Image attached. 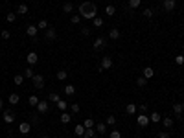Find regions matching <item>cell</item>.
I'll list each match as a JSON object with an SVG mask.
<instances>
[{"label":"cell","instance_id":"6da1fadb","mask_svg":"<svg viewBox=\"0 0 184 138\" xmlns=\"http://www.w3.org/2000/svg\"><path fill=\"white\" fill-rule=\"evenodd\" d=\"M78 11L81 15V18H86V20H94L96 17H98V6H96L94 2H81Z\"/></svg>","mask_w":184,"mask_h":138},{"label":"cell","instance_id":"7a4b0ae2","mask_svg":"<svg viewBox=\"0 0 184 138\" xmlns=\"http://www.w3.org/2000/svg\"><path fill=\"white\" fill-rule=\"evenodd\" d=\"M111 68H112V59L109 55H105L101 59V65L98 66V72H105V70H111Z\"/></svg>","mask_w":184,"mask_h":138},{"label":"cell","instance_id":"3957f363","mask_svg":"<svg viewBox=\"0 0 184 138\" xmlns=\"http://www.w3.org/2000/svg\"><path fill=\"white\" fill-rule=\"evenodd\" d=\"M31 81H33V87H35L37 90L44 89V77H42L41 74H35V76H33V79H31Z\"/></svg>","mask_w":184,"mask_h":138},{"label":"cell","instance_id":"277c9868","mask_svg":"<svg viewBox=\"0 0 184 138\" xmlns=\"http://www.w3.org/2000/svg\"><path fill=\"white\" fill-rule=\"evenodd\" d=\"M44 39H46V41H50V42H52V41H55V39H57V31H55V28H52V26H50L48 30H44Z\"/></svg>","mask_w":184,"mask_h":138},{"label":"cell","instance_id":"5b68a950","mask_svg":"<svg viewBox=\"0 0 184 138\" xmlns=\"http://www.w3.org/2000/svg\"><path fill=\"white\" fill-rule=\"evenodd\" d=\"M107 46V37H98L94 42H92V48L94 50H101V48H105Z\"/></svg>","mask_w":184,"mask_h":138},{"label":"cell","instance_id":"8992f818","mask_svg":"<svg viewBox=\"0 0 184 138\" xmlns=\"http://www.w3.org/2000/svg\"><path fill=\"white\" fill-rule=\"evenodd\" d=\"M2 116H4V122H6V123H13V122H15V112H13V109H6Z\"/></svg>","mask_w":184,"mask_h":138},{"label":"cell","instance_id":"52a82bcc","mask_svg":"<svg viewBox=\"0 0 184 138\" xmlns=\"http://www.w3.org/2000/svg\"><path fill=\"white\" fill-rule=\"evenodd\" d=\"M136 123H138L140 127H147V125H149V116H147V114H138V116H136Z\"/></svg>","mask_w":184,"mask_h":138},{"label":"cell","instance_id":"ba28073f","mask_svg":"<svg viewBox=\"0 0 184 138\" xmlns=\"http://www.w3.org/2000/svg\"><path fill=\"white\" fill-rule=\"evenodd\" d=\"M162 7H164V11H173V9L177 7V0H164V2H162Z\"/></svg>","mask_w":184,"mask_h":138},{"label":"cell","instance_id":"9c48e42d","mask_svg":"<svg viewBox=\"0 0 184 138\" xmlns=\"http://www.w3.org/2000/svg\"><path fill=\"white\" fill-rule=\"evenodd\" d=\"M30 131H31V123H30V122L18 123V133H20V134H28Z\"/></svg>","mask_w":184,"mask_h":138},{"label":"cell","instance_id":"30bf717a","mask_svg":"<svg viewBox=\"0 0 184 138\" xmlns=\"http://www.w3.org/2000/svg\"><path fill=\"white\" fill-rule=\"evenodd\" d=\"M26 61H28V65H30V66H33V65H37V61H39V55L35 54V52H30V54L26 55Z\"/></svg>","mask_w":184,"mask_h":138},{"label":"cell","instance_id":"8fae6325","mask_svg":"<svg viewBox=\"0 0 184 138\" xmlns=\"http://www.w3.org/2000/svg\"><path fill=\"white\" fill-rule=\"evenodd\" d=\"M37 111H39V114H46L48 112V101L46 100H41L37 103Z\"/></svg>","mask_w":184,"mask_h":138},{"label":"cell","instance_id":"7c38bea8","mask_svg":"<svg viewBox=\"0 0 184 138\" xmlns=\"http://www.w3.org/2000/svg\"><path fill=\"white\" fill-rule=\"evenodd\" d=\"M37 33H39L37 26L31 24V26H28V28H26V35H28V37H33V39H35V37H37Z\"/></svg>","mask_w":184,"mask_h":138},{"label":"cell","instance_id":"4fadbf2b","mask_svg":"<svg viewBox=\"0 0 184 138\" xmlns=\"http://www.w3.org/2000/svg\"><path fill=\"white\" fill-rule=\"evenodd\" d=\"M120 37H122V33H120V30H118V28H112V30L109 31V39H111V41H118Z\"/></svg>","mask_w":184,"mask_h":138},{"label":"cell","instance_id":"5bb4252c","mask_svg":"<svg viewBox=\"0 0 184 138\" xmlns=\"http://www.w3.org/2000/svg\"><path fill=\"white\" fill-rule=\"evenodd\" d=\"M142 76H144L146 79H151V77H153V76H155V70H153V68H151V66H146V68L142 70Z\"/></svg>","mask_w":184,"mask_h":138},{"label":"cell","instance_id":"9a60e30c","mask_svg":"<svg viewBox=\"0 0 184 138\" xmlns=\"http://www.w3.org/2000/svg\"><path fill=\"white\" fill-rule=\"evenodd\" d=\"M96 133H100V134H105L107 133V123H103V122H100V123H96Z\"/></svg>","mask_w":184,"mask_h":138},{"label":"cell","instance_id":"2e32d148","mask_svg":"<svg viewBox=\"0 0 184 138\" xmlns=\"http://www.w3.org/2000/svg\"><path fill=\"white\" fill-rule=\"evenodd\" d=\"M7 101H9V105H18V101H20V96L18 94H9V98H7Z\"/></svg>","mask_w":184,"mask_h":138},{"label":"cell","instance_id":"e0dca14e","mask_svg":"<svg viewBox=\"0 0 184 138\" xmlns=\"http://www.w3.org/2000/svg\"><path fill=\"white\" fill-rule=\"evenodd\" d=\"M55 105H57V109H59V111H61V112H67V109H68V107H70V105H68V103H67V101H64V100H59V101H57V103H55Z\"/></svg>","mask_w":184,"mask_h":138},{"label":"cell","instance_id":"ac0fdd59","mask_svg":"<svg viewBox=\"0 0 184 138\" xmlns=\"http://www.w3.org/2000/svg\"><path fill=\"white\" fill-rule=\"evenodd\" d=\"M74 134L79 136V138H83V134H85V125H75V127H74Z\"/></svg>","mask_w":184,"mask_h":138},{"label":"cell","instance_id":"d6986e66","mask_svg":"<svg viewBox=\"0 0 184 138\" xmlns=\"http://www.w3.org/2000/svg\"><path fill=\"white\" fill-rule=\"evenodd\" d=\"M70 122H72V114L63 112V114H61V123H63V125H67V123H70Z\"/></svg>","mask_w":184,"mask_h":138},{"label":"cell","instance_id":"ffe728a7","mask_svg":"<svg viewBox=\"0 0 184 138\" xmlns=\"http://www.w3.org/2000/svg\"><path fill=\"white\" fill-rule=\"evenodd\" d=\"M149 122H153V123H158V122H162V116H160V112H151V116H149Z\"/></svg>","mask_w":184,"mask_h":138},{"label":"cell","instance_id":"44dd1931","mask_svg":"<svg viewBox=\"0 0 184 138\" xmlns=\"http://www.w3.org/2000/svg\"><path fill=\"white\" fill-rule=\"evenodd\" d=\"M173 112H175L177 116H180L184 112V107H182V103H173Z\"/></svg>","mask_w":184,"mask_h":138},{"label":"cell","instance_id":"7402d4cb","mask_svg":"<svg viewBox=\"0 0 184 138\" xmlns=\"http://www.w3.org/2000/svg\"><path fill=\"white\" fill-rule=\"evenodd\" d=\"M162 125H164L166 129H171V127H173V118H169V116L162 118Z\"/></svg>","mask_w":184,"mask_h":138},{"label":"cell","instance_id":"603a6c76","mask_svg":"<svg viewBox=\"0 0 184 138\" xmlns=\"http://www.w3.org/2000/svg\"><path fill=\"white\" fill-rule=\"evenodd\" d=\"M140 4H142V0H129L127 9H138V7H140Z\"/></svg>","mask_w":184,"mask_h":138},{"label":"cell","instance_id":"cb8c5ba5","mask_svg":"<svg viewBox=\"0 0 184 138\" xmlns=\"http://www.w3.org/2000/svg\"><path fill=\"white\" fill-rule=\"evenodd\" d=\"M64 94H67V96H74V94H75V87H74V85H64Z\"/></svg>","mask_w":184,"mask_h":138},{"label":"cell","instance_id":"d4e9b609","mask_svg":"<svg viewBox=\"0 0 184 138\" xmlns=\"http://www.w3.org/2000/svg\"><path fill=\"white\" fill-rule=\"evenodd\" d=\"M83 138H98V134H96V129H85Z\"/></svg>","mask_w":184,"mask_h":138},{"label":"cell","instance_id":"484cf974","mask_svg":"<svg viewBox=\"0 0 184 138\" xmlns=\"http://www.w3.org/2000/svg\"><path fill=\"white\" fill-rule=\"evenodd\" d=\"M74 11V4L72 2H64L63 4V13H72Z\"/></svg>","mask_w":184,"mask_h":138},{"label":"cell","instance_id":"4316f807","mask_svg":"<svg viewBox=\"0 0 184 138\" xmlns=\"http://www.w3.org/2000/svg\"><path fill=\"white\" fill-rule=\"evenodd\" d=\"M55 77H57L59 81H64V79L68 77V72H67V70H57V74H55Z\"/></svg>","mask_w":184,"mask_h":138},{"label":"cell","instance_id":"83f0119b","mask_svg":"<svg viewBox=\"0 0 184 138\" xmlns=\"http://www.w3.org/2000/svg\"><path fill=\"white\" fill-rule=\"evenodd\" d=\"M41 100L37 98V96H33V94H31V96L28 98V103H30V107H37V103H39Z\"/></svg>","mask_w":184,"mask_h":138},{"label":"cell","instance_id":"f1b7e54d","mask_svg":"<svg viewBox=\"0 0 184 138\" xmlns=\"http://www.w3.org/2000/svg\"><path fill=\"white\" fill-rule=\"evenodd\" d=\"M33 76H35V74H33V68H31V66H26V68H24V77L33 79Z\"/></svg>","mask_w":184,"mask_h":138},{"label":"cell","instance_id":"f546056e","mask_svg":"<svg viewBox=\"0 0 184 138\" xmlns=\"http://www.w3.org/2000/svg\"><path fill=\"white\" fill-rule=\"evenodd\" d=\"M83 125H85V129H94V127H96V123H94L92 118H86V120L83 122Z\"/></svg>","mask_w":184,"mask_h":138},{"label":"cell","instance_id":"4dcf8cb0","mask_svg":"<svg viewBox=\"0 0 184 138\" xmlns=\"http://www.w3.org/2000/svg\"><path fill=\"white\" fill-rule=\"evenodd\" d=\"M17 13H18V15H26V13H28V6H26V4H18Z\"/></svg>","mask_w":184,"mask_h":138},{"label":"cell","instance_id":"1f68e13d","mask_svg":"<svg viewBox=\"0 0 184 138\" xmlns=\"http://www.w3.org/2000/svg\"><path fill=\"white\" fill-rule=\"evenodd\" d=\"M105 13H107V17H112V15L116 13V7H114L112 4H109V6L105 7Z\"/></svg>","mask_w":184,"mask_h":138},{"label":"cell","instance_id":"d6a6232c","mask_svg":"<svg viewBox=\"0 0 184 138\" xmlns=\"http://www.w3.org/2000/svg\"><path fill=\"white\" fill-rule=\"evenodd\" d=\"M61 98H59V94L57 92H52V94H48V101H52V103H57Z\"/></svg>","mask_w":184,"mask_h":138},{"label":"cell","instance_id":"836d02e7","mask_svg":"<svg viewBox=\"0 0 184 138\" xmlns=\"http://www.w3.org/2000/svg\"><path fill=\"white\" fill-rule=\"evenodd\" d=\"M15 18H17V11H9V13L6 15V20H7L9 24H11V22H15Z\"/></svg>","mask_w":184,"mask_h":138},{"label":"cell","instance_id":"e575fe53","mask_svg":"<svg viewBox=\"0 0 184 138\" xmlns=\"http://www.w3.org/2000/svg\"><path fill=\"white\" fill-rule=\"evenodd\" d=\"M50 28V24H48V20H39V24H37V30H48Z\"/></svg>","mask_w":184,"mask_h":138},{"label":"cell","instance_id":"d590c367","mask_svg":"<svg viewBox=\"0 0 184 138\" xmlns=\"http://www.w3.org/2000/svg\"><path fill=\"white\" fill-rule=\"evenodd\" d=\"M125 112L127 114H136V105L134 103H129L127 107H125Z\"/></svg>","mask_w":184,"mask_h":138},{"label":"cell","instance_id":"8d00e7d4","mask_svg":"<svg viewBox=\"0 0 184 138\" xmlns=\"http://www.w3.org/2000/svg\"><path fill=\"white\" fill-rule=\"evenodd\" d=\"M13 83L15 85H22L24 83V74H17V76L13 77Z\"/></svg>","mask_w":184,"mask_h":138},{"label":"cell","instance_id":"74e56055","mask_svg":"<svg viewBox=\"0 0 184 138\" xmlns=\"http://www.w3.org/2000/svg\"><path fill=\"white\" fill-rule=\"evenodd\" d=\"M92 26H94V28H101V26H103V18H101V17H96V18L92 20Z\"/></svg>","mask_w":184,"mask_h":138},{"label":"cell","instance_id":"f35d334b","mask_svg":"<svg viewBox=\"0 0 184 138\" xmlns=\"http://www.w3.org/2000/svg\"><path fill=\"white\" fill-rule=\"evenodd\" d=\"M136 85H138V87H146V85H147V79H146L144 76H140V77H136Z\"/></svg>","mask_w":184,"mask_h":138},{"label":"cell","instance_id":"ab89813d","mask_svg":"<svg viewBox=\"0 0 184 138\" xmlns=\"http://www.w3.org/2000/svg\"><path fill=\"white\" fill-rule=\"evenodd\" d=\"M142 13H144V17H146V18H151V17L155 15V11H153V9H151V7H146Z\"/></svg>","mask_w":184,"mask_h":138},{"label":"cell","instance_id":"60d3db41","mask_svg":"<svg viewBox=\"0 0 184 138\" xmlns=\"http://www.w3.org/2000/svg\"><path fill=\"white\" fill-rule=\"evenodd\" d=\"M107 125H116V116H112V114H109V116H107Z\"/></svg>","mask_w":184,"mask_h":138},{"label":"cell","instance_id":"b9f144b4","mask_svg":"<svg viewBox=\"0 0 184 138\" xmlns=\"http://www.w3.org/2000/svg\"><path fill=\"white\" fill-rule=\"evenodd\" d=\"M70 22H72V24H79V22H81V15H79V13H78V15H72Z\"/></svg>","mask_w":184,"mask_h":138},{"label":"cell","instance_id":"7bdbcfd3","mask_svg":"<svg viewBox=\"0 0 184 138\" xmlns=\"http://www.w3.org/2000/svg\"><path fill=\"white\" fill-rule=\"evenodd\" d=\"M81 35H83V37H89V35H90V28H89V26H83V28H81Z\"/></svg>","mask_w":184,"mask_h":138},{"label":"cell","instance_id":"ee69618b","mask_svg":"<svg viewBox=\"0 0 184 138\" xmlns=\"http://www.w3.org/2000/svg\"><path fill=\"white\" fill-rule=\"evenodd\" d=\"M68 109H70V112H74V114H78V112H79V105H78V103H72V105H70Z\"/></svg>","mask_w":184,"mask_h":138},{"label":"cell","instance_id":"f6af8a7d","mask_svg":"<svg viewBox=\"0 0 184 138\" xmlns=\"http://www.w3.org/2000/svg\"><path fill=\"white\" fill-rule=\"evenodd\" d=\"M109 138H122V133L118 131V129H114V131H111V134H109Z\"/></svg>","mask_w":184,"mask_h":138},{"label":"cell","instance_id":"bcb514c9","mask_svg":"<svg viewBox=\"0 0 184 138\" xmlns=\"http://www.w3.org/2000/svg\"><path fill=\"white\" fill-rule=\"evenodd\" d=\"M0 35H2V39H9V37H11V31H9V30H2V33H0Z\"/></svg>","mask_w":184,"mask_h":138},{"label":"cell","instance_id":"7dc6e473","mask_svg":"<svg viewBox=\"0 0 184 138\" xmlns=\"http://www.w3.org/2000/svg\"><path fill=\"white\" fill-rule=\"evenodd\" d=\"M175 63H177V65H184V55H177V57H175Z\"/></svg>","mask_w":184,"mask_h":138},{"label":"cell","instance_id":"c3c4849f","mask_svg":"<svg viewBox=\"0 0 184 138\" xmlns=\"http://www.w3.org/2000/svg\"><path fill=\"white\" fill-rule=\"evenodd\" d=\"M157 138H169V133H168V131H160Z\"/></svg>","mask_w":184,"mask_h":138},{"label":"cell","instance_id":"681fc988","mask_svg":"<svg viewBox=\"0 0 184 138\" xmlns=\"http://www.w3.org/2000/svg\"><path fill=\"white\" fill-rule=\"evenodd\" d=\"M138 111H140V112H147V105H146V103H144V105H140Z\"/></svg>","mask_w":184,"mask_h":138},{"label":"cell","instance_id":"f907efd6","mask_svg":"<svg viewBox=\"0 0 184 138\" xmlns=\"http://www.w3.org/2000/svg\"><path fill=\"white\" fill-rule=\"evenodd\" d=\"M30 123H39V118H37V116H33V114H31V122Z\"/></svg>","mask_w":184,"mask_h":138},{"label":"cell","instance_id":"816d5d0a","mask_svg":"<svg viewBox=\"0 0 184 138\" xmlns=\"http://www.w3.org/2000/svg\"><path fill=\"white\" fill-rule=\"evenodd\" d=\"M2 109H4V100L0 98V111H2Z\"/></svg>","mask_w":184,"mask_h":138},{"label":"cell","instance_id":"f5cc1de1","mask_svg":"<svg viewBox=\"0 0 184 138\" xmlns=\"http://www.w3.org/2000/svg\"><path fill=\"white\" fill-rule=\"evenodd\" d=\"M41 138H50V136H41Z\"/></svg>","mask_w":184,"mask_h":138},{"label":"cell","instance_id":"db71d44e","mask_svg":"<svg viewBox=\"0 0 184 138\" xmlns=\"http://www.w3.org/2000/svg\"><path fill=\"white\" fill-rule=\"evenodd\" d=\"M182 107H184V101H182Z\"/></svg>","mask_w":184,"mask_h":138},{"label":"cell","instance_id":"11a10c76","mask_svg":"<svg viewBox=\"0 0 184 138\" xmlns=\"http://www.w3.org/2000/svg\"><path fill=\"white\" fill-rule=\"evenodd\" d=\"M160 2H164V0H160Z\"/></svg>","mask_w":184,"mask_h":138},{"label":"cell","instance_id":"9f6ffc18","mask_svg":"<svg viewBox=\"0 0 184 138\" xmlns=\"http://www.w3.org/2000/svg\"><path fill=\"white\" fill-rule=\"evenodd\" d=\"M0 116H2V112H0Z\"/></svg>","mask_w":184,"mask_h":138}]
</instances>
